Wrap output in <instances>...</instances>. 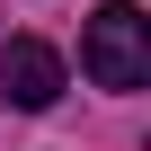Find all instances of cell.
Masks as SVG:
<instances>
[{"instance_id":"cell-2","label":"cell","mask_w":151,"mask_h":151,"mask_svg":"<svg viewBox=\"0 0 151 151\" xmlns=\"http://www.w3.org/2000/svg\"><path fill=\"white\" fill-rule=\"evenodd\" d=\"M0 98H9L18 116H45L62 98V53L45 36H9V45H0Z\"/></svg>"},{"instance_id":"cell-1","label":"cell","mask_w":151,"mask_h":151,"mask_svg":"<svg viewBox=\"0 0 151 151\" xmlns=\"http://www.w3.org/2000/svg\"><path fill=\"white\" fill-rule=\"evenodd\" d=\"M80 71L98 89H142L151 80V18H142V0H107V9L89 18V36H80Z\"/></svg>"}]
</instances>
